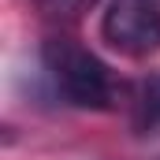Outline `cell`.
<instances>
[{"label":"cell","instance_id":"obj_1","mask_svg":"<svg viewBox=\"0 0 160 160\" xmlns=\"http://www.w3.org/2000/svg\"><path fill=\"white\" fill-rule=\"evenodd\" d=\"M41 63H45V75L56 86V93L75 104V108H93V112H104L116 104L119 97V86H116V75L112 67L89 52L86 45L71 38H45L41 45Z\"/></svg>","mask_w":160,"mask_h":160},{"label":"cell","instance_id":"obj_2","mask_svg":"<svg viewBox=\"0 0 160 160\" xmlns=\"http://www.w3.org/2000/svg\"><path fill=\"white\" fill-rule=\"evenodd\" d=\"M104 41L130 60H145L160 48V8L153 0H112L101 19Z\"/></svg>","mask_w":160,"mask_h":160},{"label":"cell","instance_id":"obj_3","mask_svg":"<svg viewBox=\"0 0 160 160\" xmlns=\"http://www.w3.org/2000/svg\"><path fill=\"white\" fill-rule=\"evenodd\" d=\"M134 123L142 130H157L160 127V75H149L138 86V93H134Z\"/></svg>","mask_w":160,"mask_h":160},{"label":"cell","instance_id":"obj_4","mask_svg":"<svg viewBox=\"0 0 160 160\" xmlns=\"http://www.w3.org/2000/svg\"><path fill=\"white\" fill-rule=\"evenodd\" d=\"M93 4L97 0H34V8L52 22H78Z\"/></svg>","mask_w":160,"mask_h":160}]
</instances>
